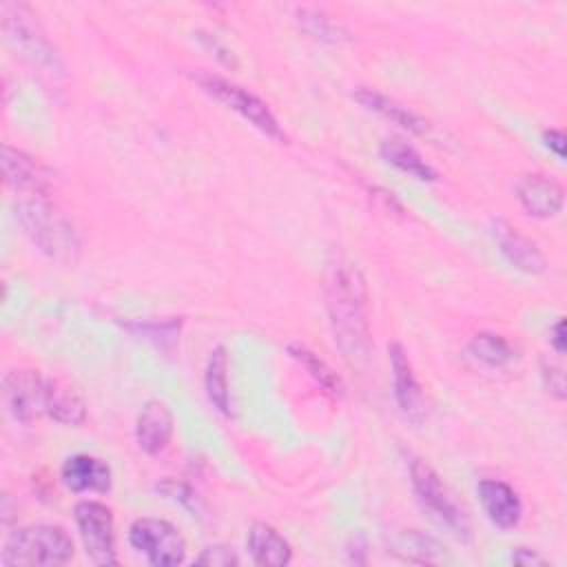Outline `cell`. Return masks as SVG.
I'll list each match as a JSON object with an SVG mask.
<instances>
[{
    "instance_id": "cell-1",
    "label": "cell",
    "mask_w": 567,
    "mask_h": 567,
    "mask_svg": "<svg viewBox=\"0 0 567 567\" xmlns=\"http://www.w3.org/2000/svg\"><path fill=\"white\" fill-rule=\"evenodd\" d=\"M326 308L343 357L352 363L363 361L370 350L368 288L357 264L346 257H334L328 264Z\"/></svg>"
},
{
    "instance_id": "cell-2",
    "label": "cell",
    "mask_w": 567,
    "mask_h": 567,
    "mask_svg": "<svg viewBox=\"0 0 567 567\" xmlns=\"http://www.w3.org/2000/svg\"><path fill=\"white\" fill-rule=\"evenodd\" d=\"M16 217L27 237L49 257L69 259L80 248L71 219L44 195H27L16 204Z\"/></svg>"
},
{
    "instance_id": "cell-3",
    "label": "cell",
    "mask_w": 567,
    "mask_h": 567,
    "mask_svg": "<svg viewBox=\"0 0 567 567\" xmlns=\"http://www.w3.org/2000/svg\"><path fill=\"white\" fill-rule=\"evenodd\" d=\"M73 558V540L60 525H27L9 534L0 565L2 567H58Z\"/></svg>"
},
{
    "instance_id": "cell-4",
    "label": "cell",
    "mask_w": 567,
    "mask_h": 567,
    "mask_svg": "<svg viewBox=\"0 0 567 567\" xmlns=\"http://www.w3.org/2000/svg\"><path fill=\"white\" fill-rule=\"evenodd\" d=\"M410 481L419 503L423 505V509H427V514L439 525H443L456 536L470 534V520L465 512L458 507V503L452 498L447 487L441 483L439 474L425 461L421 458L410 461Z\"/></svg>"
},
{
    "instance_id": "cell-5",
    "label": "cell",
    "mask_w": 567,
    "mask_h": 567,
    "mask_svg": "<svg viewBox=\"0 0 567 567\" xmlns=\"http://www.w3.org/2000/svg\"><path fill=\"white\" fill-rule=\"evenodd\" d=\"M195 82L217 102H221L224 106H228L230 111L239 113L244 120H248L255 128H259L264 135L275 137V140H284V131L275 117V113L268 109V104L257 97L255 93H250L248 89L215 75V73H197Z\"/></svg>"
},
{
    "instance_id": "cell-6",
    "label": "cell",
    "mask_w": 567,
    "mask_h": 567,
    "mask_svg": "<svg viewBox=\"0 0 567 567\" xmlns=\"http://www.w3.org/2000/svg\"><path fill=\"white\" fill-rule=\"evenodd\" d=\"M2 11V31L7 40L22 51L31 62L49 69L51 73L60 71V60L51 42L47 40L44 31L40 29L33 11L27 4L4 2L0 7Z\"/></svg>"
},
{
    "instance_id": "cell-7",
    "label": "cell",
    "mask_w": 567,
    "mask_h": 567,
    "mask_svg": "<svg viewBox=\"0 0 567 567\" xmlns=\"http://www.w3.org/2000/svg\"><path fill=\"white\" fill-rule=\"evenodd\" d=\"M128 543L155 567H175L186 560V540L175 525L162 518H137L128 527Z\"/></svg>"
},
{
    "instance_id": "cell-8",
    "label": "cell",
    "mask_w": 567,
    "mask_h": 567,
    "mask_svg": "<svg viewBox=\"0 0 567 567\" xmlns=\"http://www.w3.org/2000/svg\"><path fill=\"white\" fill-rule=\"evenodd\" d=\"M73 516L86 556L102 567L115 565V520L111 507L100 501L84 498L75 503Z\"/></svg>"
},
{
    "instance_id": "cell-9",
    "label": "cell",
    "mask_w": 567,
    "mask_h": 567,
    "mask_svg": "<svg viewBox=\"0 0 567 567\" xmlns=\"http://www.w3.org/2000/svg\"><path fill=\"white\" fill-rule=\"evenodd\" d=\"M2 401L16 421L31 423L44 414L47 379L35 370H11L2 381Z\"/></svg>"
},
{
    "instance_id": "cell-10",
    "label": "cell",
    "mask_w": 567,
    "mask_h": 567,
    "mask_svg": "<svg viewBox=\"0 0 567 567\" xmlns=\"http://www.w3.org/2000/svg\"><path fill=\"white\" fill-rule=\"evenodd\" d=\"M516 197L527 215L538 219L556 217L565 204L563 186L543 175V173H527L516 182Z\"/></svg>"
},
{
    "instance_id": "cell-11",
    "label": "cell",
    "mask_w": 567,
    "mask_h": 567,
    "mask_svg": "<svg viewBox=\"0 0 567 567\" xmlns=\"http://www.w3.org/2000/svg\"><path fill=\"white\" fill-rule=\"evenodd\" d=\"M2 173L7 186H11L20 197L27 195H44L49 190V173L47 168L9 144L2 146Z\"/></svg>"
},
{
    "instance_id": "cell-12",
    "label": "cell",
    "mask_w": 567,
    "mask_h": 567,
    "mask_svg": "<svg viewBox=\"0 0 567 567\" xmlns=\"http://www.w3.org/2000/svg\"><path fill=\"white\" fill-rule=\"evenodd\" d=\"M388 359H390V370H392V390H394V401L399 410L410 416V419H421L423 416V392L416 381V374L412 370V363L403 350L401 343H390L388 346Z\"/></svg>"
},
{
    "instance_id": "cell-13",
    "label": "cell",
    "mask_w": 567,
    "mask_h": 567,
    "mask_svg": "<svg viewBox=\"0 0 567 567\" xmlns=\"http://www.w3.org/2000/svg\"><path fill=\"white\" fill-rule=\"evenodd\" d=\"M478 501L487 514V518L501 527V529H512L520 523L523 518V503L512 485L498 478H483L476 485Z\"/></svg>"
},
{
    "instance_id": "cell-14",
    "label": "cell",
    "mask_w": 567,
    "mask_h": 567,
    "mask_svg": "<svg viewBox=\"0 0 567 567\" xmlns=\"http://www.w3.org/2000/svg\"><path fill=\"white\" fill-rule=\"evenodd\" d=\"M173 436V414L164 401L151 399L142 405L135 421L137 445L146 454H159L168 447Z\"/></svg>"
},
{
    "instance_id": "cell-15",
    "label": "cell",
    "mask_w": 567,
    "mask_h": 567,
    "mask_svg": "<svg viewBox=\"0 0 567 567\" xmlns=\"http://www.w3.org/2000/svg\"><path fill=\"white\" fill-rule=\"evenodd\" d=\"M494 237L501 246L503 257L518 270L536 275L545 270V255L540 252V248L536 246V241H532L527 235H523L518 228H514L512 224L496 219L494 221Z\"/></svg>"
},
{
    "instance_id": "cell-16",
    "label": "cell",
    "mask_w": 567,
    "mask_h": 567,
    "mask_svg": "<svg viewBox=\"0 0 567 567\" xmlns=\"http://www.w3.org/2000/svg\"><path fill=\"white\" fill-rule=\"evenodd\" d=\"M62 483L71 492H109L111 489V467L91 454H73L62 463Z\"/></svg>"
},
{
    "instance_id": "cell-17",
    "label": "cell",
    "mask_w": 567,
    "mask_h": 567,
    "mask_svg": "<svg viewBox=\"0 0 567 567\" xmlns=\"http://www.w3.org/2000/svg\"><path fill=\"white\" fill-rule=\"evenodd\" d=\"M250 560L261 567H284L292 560L290 543L268 523H252L246 536Z\"/></svg>"
},
{
    "instance_id": "cell-18",
    "label": "cell",
    "mask_w": 567,
    "mask_h": 567,
    "mask_svg": "<svg viewBox=\"0 0 567 567\" xmlns=\"http://www.w3.org/2000/svg\"><path fill=\"white\" fill-rule=\"evenodd\" d=\"M354 100L361 106H365L368 111H374L377 115L399 124L401 128H405L410 133L423 135L427 131V122L416 111H412L410 106H405V104H401V102H396V100H392V97H388V95H383L374 89H368V86L357 89Z\"/></svg>"
},
{
    "instance_id": "cell-19",
    "label": "cell",
    "mask_w": 567,
    "mask_h": 567,
    "mask_svg": "<svg viewBox=\"0 0 567 567\" xmlns=\"http://www.w3.org/2000/svg\"><path fill=\"white\" fill-rule=\"evenodd\" d=\"M44 414H49L55 423L80 427L86 421L84 401L78 396L73 388L58 379H47V403Z\"/></svg>"
},
{
    "instance_id": "cell-20",
    "label": "cell",
    "mask_w": 567,
    "mask_h": 567,
    "mask_svg": "<svg viewBox=\"0 0 567 567\" xmlns=\"http://www.w3.org/2000/svg\"><path fill=\"white\" fill-rule=\"evenodd\" d=\"M379 153L381 157L392 164L394 168L416 177V179H423V182H436L439 179V173L419 155V151L408 144L405 140L401 137H388L381 142L379 146Z\"/></svg>"
},
{
    "instance_id": "cell-21",
    "label": "cell",
    "mask_w": 567,
    "mask_h": 567,
    "mask_svg": "<svg viewBox=\"0 0 567 567\" xmlns=\"http://www.w3.org/2000/svg\"><path fill=\"white\" fill-rule=\"evenodd\" d=\"M206 396L213 408L226 416H230V390H228V354L224 346H215L204 374Z\"/></svg>"
},
{
    "instance_id": "cell-22",
    "label": "cell",
    "mask_w": 567,
    "mask_h": 567,
    "mask_svg": "<svg viewBox=\"0 0 567 567\" xmlns=\"http://www.w3.org/2000/svg\"><path fill=\"white\" fill-rule=\"evenodd\" d=\"M467 352H470L476 361H481V363H485V365H489V368H503V365L512 363L514 357H516L514 346H512L503 334L487 332V330H485V332H476V334L470 339Z\"/></svg>"
},
{
    "instance_id": "cell-23",
    "label": "cell",
    "mask_w": 567,
    "mask_h": 567,
    "mask_svg": "<svg viewBox=\"0 0 567 567\" xmlns=\"http://www.w3.org/2000/svg\"><path fill=\"white\" fill-rule=\"evenodd\" d=\"M443 549L439 540L416 529L403 532L392 540V554L408 563H434L441 558Z\"/></svg>"
},
{
    "instance_id": "cell-24",
    "label": "cell",
    "mask_w": 567,
    "mask_h": 567,
    "mask_svg": "<svg viewBox=\"0 0 567 567\" xmlns=\"http://www.w3.org/2000/svg\"><path fill=\"white\" fill-rule=\"evenodd\" d=\"M288 354L330 394L341 396L343 394V383L337 377V372H332V368L317 354L312 352L308 346L303 343H290L288 346Z\"/></svg>"
},
{
    "instance_id": "cell-25",
    "label": "cell",
    "mask_w": 567,
    "mask_h": 567,
    "mask_svg": "<svg viewBox=\"0 0 567 567\" xmlns=\"http://www.w3.org/2000/svg\"><path fill=\"white\" fill-rule=\"evenodd\" d=\"M297 22L299 27L310 33L312 38L321 40V42H341L348 38L346 29L334 22L330 16H326L321 9H315V7H299L297 9Z\"/></svg>"
},
{
    "instance_id": "cell-26",
    "label": "cell",
    "mask_w": 567,
    "mask_h": 567,
    "mask_svg": "<svg viewBox=\"0 0 567 567\" xmlns=\"http://www.w3.org/2000/svg\"><path fill=\"white\" fill-rule=\"evenodd\" d=\"M179 319H164V321H142L137 326H128V328H137L140 334H144L146 339L155 341L162 348H168L175 343L177 334H179Z\"/></svg>"
},
{
    "instance_id": "cell-27",
    "label": "cell",
    "mask_w": 567,
    "mask_h": 567,
    "mask_svg": "<svg viewBox=\"0 0 567 567\" xmlns=\"http://www.w3.org/2000/svg\"><path fill=\"white\" fill-rule=\"evenodd\" d=\"M195 565H208V567H235L239 565V556L230 545H210L202 549L199 556H195Z\"/></svg>"
},
{
    "instance_id": "cell-28",
    "label": "cell",
    "mask_w": 567,
    "mask_h": 567,
    "mask_svg": "<svg viewBox=\"0 0 567 567\" xmlns=\"http://www.w3.org/2000/svg\"><path fill=\"white\" fill-rule=\"evenodd\" d=\"M157 492H162L166 498H173V501H179L182 505H188V507H195V494L190 492L188 485L175 481V478H166L162 483L155 485Z\"/></svg>"
},
{
    "instance_id": "cell-29",
    "label": "cell",
    "mask_w": 567,
    "mask_h": 567,
    "mask_svg": "<svg viewBox=\"0 0 567 567\" xmlns=\"http://www.w3.org/2000/svg\"><path fill=\"white\" fill-rule=\"evenodd\" d=\"M540 370H543L540 374H543V381H545L547 390H549L556 399H565V372H563V368L543 361Z\"/></svg>"
},
{
    "instance_id": "cell-30",
    "label": "cell",
    "mask_w": 567,
    "mask_h": 567,
    "mask_svg": "<svg viewBox=\"0 0 567 567\" xmlns=\"http://www.w3.org/2000/svg\"><path fill=\"white\" fill-rule=\"evenodd\" d=\"M543 142L545 146L558 157V159H565V133L558 131V128H549L543 133Z\"/></svg>"
},
{
    "instance_id": "cell-31",
    "label": "cell",
    "mask_w": 567,
    "mask_h": 567,
    "mask_svg": "<svg viewBox=\"0 0 567 567\" xmlns=\"http://www.w3.org/2000/svg\"><path fill=\"white\" fill-rule=\"evenodd\" d=\"M549 346L556 350V354H565V319H556V323L549 328Z\"/></svg>"
},
{
    "instance_id": "cell-32",
    "label": "cell",
    "mask_w": 567,
    "mask_h": 567,
    "mask_svg": "<svg viewBox=\"0 0 567 567\" xmlns=\"http://www.w3.org/2000/svg\"><path fill=\"white\" fill-rule=\"evenodd\" d=\"M512 563H516V565H547V560L540 554H536L534 549H527V547L514 549Z\"/></svg>"
}]
</instances>
